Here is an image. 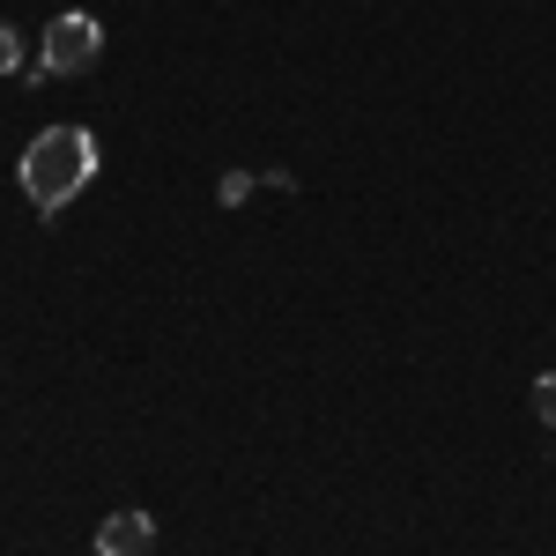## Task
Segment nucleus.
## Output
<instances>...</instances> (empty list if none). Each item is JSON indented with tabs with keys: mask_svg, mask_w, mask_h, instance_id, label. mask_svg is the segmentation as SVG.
I'll return each mask as SVG.
<instances>
[{
	"mask_svg": "<svg viewBox=\"0 0 556 556\" xmlns=\"http://www.w3.org/2000/svg\"><path fill=\"white\" fill-rule=\"evenodd\" d=\"M15 178H23V201L38 215H60L89 178H97V141H89L83 127H45L38 141L23 149Z\"/></svg>",
	"mask_w": 556,
	"mask_h": 556,
	"instance_id": "f257e3e1",
	"label": "nucleus"
},
{
	"mask_svg": "<svg viewBox=\"0 0 556 556\" xmlns=\"http://www.w3.org/2000/svg\"><path fill=\"white\" fill-rule=\"evenodd\" d=\"M97 52H104V23L83 15V8H67V15H52V30H45V75H83L97 67Z\"/></svg>",
	"mask_w": 556,
	"mask_h": 556,
	"instance_id": "f03ea898",
	"label": "nucleus"
},
{
	"mask_svg": "<svg viewBox=\"0 0 556 556\" xmlns=\"http://www.w3.org/2000/svg\"><path fill=\"white\" fill-rule=\"evenodd\" d=\"M156 549V519L149 513H112L97 527V556H149Z\"/></svg>",
	"mask_w": 556,
	"mask_h": 556,
	"instance_id": "7ed1b4c3",
	"label": "nucleus"
},
{
	"mask_svg": "<svg viewBox=\"0 0 556 556\" xmlns=\"http://www.w3.org/2000/svg\"><path fill=\"white\" fill-rule=\"evenodd\" d=\"M534 416H542V424H556V371H542V379H534Z\"/></svg>",
	"mask_w": 556,
	"mask_h": 556,
	"instance_id": "20e7f679",
	"label": "nucleus"
},
{
	"mask_svg": "<svg viewBox=\"0 0 556 556\" xmlns=\"http://www.w3.org/2000/svg\"><path fill=\"white\" fill-rule=\"evenodd\" d=\"M15 67H23V38L0 23V75H15Z\"/></svg>",
	"mask_w": 556,
	"mask_h": 556,
	"instance_id": "39448f33",
	"label": "nucleus"
},
{
	"mask_svg": "<svg viewBox=\"0 0 556 556\" xmlns=\"http://www.w3.org/2000/svg\"><path fill=\"white\" fill-rule=\"evenodd\" d=\"M245 193H253V172H230V178H223V208H238Z\"/></svg>",
	"mask_w": 556,
	"mask_h": 556,
	"instance_id": "423d86ee",
	"label": "nucleus"
}]
</instances>
